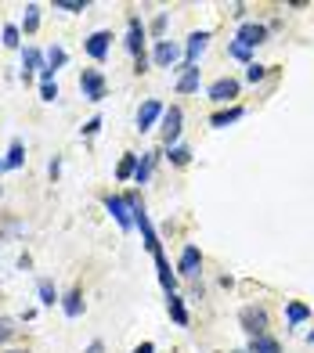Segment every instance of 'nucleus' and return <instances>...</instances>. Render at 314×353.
I'll list each match as a JSON object with an SVG mask.
<instances>
[{"label": "nucleus", "mask_w": 314, "mask_h": 353, "mask_svg": "<svg viewBox=\"0 0 314 353\" xmlns=\"http://www.w3.org/2000/svg\"><path fill=\"white\" fill-rule=\"evenodd\" d=\"M127 51L134 54L137 72H141L145 69V26H141L137 14H130V22H127Z\"/></svg>", "instance_id": "1"}, {"label": "nucleus", "mask_w": 314, "mask_h": 353, "mask_svg": "<svg viewBox=\"0 0 314 353\" xmlns=\"http://www.w3.org/2000/svg\"><path fill=\"white\" fill-rule=\"evenodd\" d=\"M239 321H242V328H246L249 339L268 335V310H264V307H246V310L239 314Z\"/></svg>", "instance_id": "2"}, {"label": "nucleus", "mask_w": 314, "mask_h": 353, "mask_svg": "<svg viewBox=\"0 0 314 353\" xmlns=\"http://www.w3.org/2000/svg\"><path fill=\"white\" fill-rule=\"evenodd\" d=\"M105 210L112 213V220L119 223V231H130L134 228V213H130V202L123 195H105Z\"/></svg>", "instance_id": "3"}, {"label": "nucleus", "mask_w": 314, "mask_h": 353, "mask_svg": "<svg viewBox=\"0 0 314 353\" xmlns=\"http://www.w3.org/2000/svg\"><path fill=\"white\" fill-rule=\"evenodd\" d=\"M181 123H184V112L181 105H170L163 112V141H166V148H174L177 137H181Z\"/></svg>", "instance_id": "4"}, {"label": "nucleus", "mask_w": 314, "mask_h": 353, "mask_svg": "<svg viewBox=\"0 0 314 353\" xmlns=\"http://www.w3.org/2000/svg\"><path fill=\"white\" fill-rule=\"evenodd\" d=\"M80 94L87 101H101L105 98V76L98 72V69H84V76H80Z\"/></svg>", "instance_id": "5"}, {"label": "nucleus", "mask_w": 314, "mask_h": 353, "mask_svg": "<svg viewBox=\"0 0 314 353\" xmlns=\"http://www.w3.org/2000/svg\"><path fill=\"white\" fill-rule=\"evenodd\" d=\"M210 101H217V105H228L231 98H239V79H231V76H221V79H213L210 83Z\"/></svg>", "instance_id": "6"}, {"label": "nucleus", "mask_w": 314, "mask_h": 353, "mask_svg": "<svg viewBox=\"0 0 314 353\" xmlns=\"http://www.w3.org/2000/svg\"><path fill=\"white\" fill-rule=\"evenodd\" d=\"M199 267H202V252H199V245H184L181 256H177V274H181V278H195V274H199Z\"/></svg>", "instance_id": "7"}, {"label": "nucleus", "mask_w": 314, "mask_h": 353, "mask_svg": "<svg viewBox=\"0 0 314 353\" xmlns=\"http://www.w3.org/2000/svg\"><path fill=\"white\" fill-rule=\"evenodd\" d=\"M163 112H166V108H163L159 101H155V98H148L145 105L137 108V119H134V123H137V130H141V134H145V130H152V126L163 119Z\"/></svg>", "instance_id": "8"}, {"label": "nucleus", "mask_w": 314, "mask_h": 353, "mask_svg": "<svg viewBox=\"0 0 314 353\" xmlns=\"http://www.w3.org/2000/svg\"><path fill=\"white\" fill-rule=\"evenodd\" d=\"M177 58H181V47L174 40H159V43H155V51H152V61L159 69H174Z\"/></svg>", "instance_id": "9"}, {"label": "nucleus", "mask_w": 314, "mask_h": 353, "mask_svg": "<svg viewBox=\"0 0 314 353\" xmlns=\"http://www.w3.org/2000/svg\"><path fill=\"white\" fill-rule=\"evenodd\" d=\"M206 47H210V33H206V29H199V33H192V37H188V43H184V65H195V61L202 58V54H206Z\"/></svg>", "instance_id": "10"}, {"label": "nucleus", "mask_w": 314, "mask_h": 353, "mask_svg": "<svg viewBox=\"0 0 314 353\" xmlns=\"http://www.w3.org/2000/svg\"><path fill=\"white\" fill-rule=\"evenodd\" d=\"M108 40H112V33L108 29H94V33L87 37V54L94 58V61H105V54H108Z\"/></svg>", "instance_id": "11"}, {"label": "nucleus", "mask_w": 314, "mask_h": 353, "mask_svg": "<svg viewBox=\"0 0 314 353\" xmlns=\"http://www.w3.org/2000/svg\"><path fill=\"white\" fill-rule=\"evenodd\" d=\"M264 37H268V26H260V22H246L239 33H235V40L239 43H246V47H257V43H264Z\"/></svg>", "instance_id": "12"}, {"label": "nucleus", "mask_w": 314, "mask_h": 353, "mask_svg": "<svg viewBox=\"0 0 314 353\" xmlns=\"http://www.w3.org/2000/svg\"><path fill=\"white\" fill-rule=\"evenodd\" d=\"M202 83L199 65H181V79H177V94H195Z\"/></svg>", "instance_id": "13"}, {"label": "nucleus", "mask_w": 314, "mask_h": 353, "mask_svg": "<svg viewBox=\"0 0 314 353\" xmlns=\"http://www.w3.org/2000/svg\"><path fill=\"white\" fill-rule=\"evenodd\" d=\"M155 270H159V285L166 288V296H174V292H177V274L170 270V263H166V256H163V252L155 256Z\"/></svg>", "instance_id": "14"}, {"label": "nucleus", "mask_w": 314, "mask_h": 353, "mask_svg": "<svg viewBox=\"0 0 314 353\" xmlns=\"http://www.w3.org/2000/svg\"><path fill=\"white\" fill-rule=\"evenodd\" d=\"M242 116H246V112H242L239 105H231V108H221V112H217V116H210V126H213V130H224V126L239 123Z\"/></svg>", "instance_id": "15"}, {"label": "nucleus", "mask_w": 314, "mask_h": 353, "mask_svg": "<svg viewBox=\"0 0 314 353\" xmlns=\"http://www.w3.org/2000/svg\"><path fill=\"white\" fill-rule=\"evenodd\" d=\"M155 170V152H145V155H137V170H134V184H145L148 176Z\"/></svg>", "instance_id": "16"}, {"label": "nucleus", "mask_w": 314, "mask_h": 353, "mask_svg": "<svg viewBox=\"0 0 314 353\" xmlns=\"http://www.w3.org/2000/svg\"><path fill=\"white\" fill-rule=\"evenodd\" d=\"M166 310H170V317H174V325H188V310H184V299L174 292V296H166Z\"/></svg>", "instance_id": "17"}, {"label": "nucleus", "mask_w": 314, "mask_h": 353, "mask_svg": "<svg viewBox=\"0 0 314 353\" xmlns=\"http://www.w3.org/2000/svg\"><path fill=\"white\" fill-rule=\"evenodd\" d=\"M61 310H66V317H80V314H84V296H80V288L66 292V299H61Z\"/></svg>", "instance_id": "18"}, {"label": "nucleus", "mask_w": 314, "mask_h": 353, "mask_svg": "<svg viewBox=\"0 0 314 353\" xmlns=\"http://www.w3.org/2000/svg\"><path fill=\"white\" fill-rule=\"evenodd\" d=\"M246 353H282V346H278V339H271V335H257V339H249Z\"/></svg>", "instance_id": "19"}, {"label": "nucleus", "mask_w": 314, "mask_h": 353, "mask_svg": "<svg viewBox=\"0 0 314 353\" xmlns=\"http://www.w3.org/2000/svg\"><path fill=\"white\" fill-rule=\"evenodd\" d=\"M22 69H26V79H29V72H33V69H40V72L47 69L43 65V54L37 51V47H26V51H22Z\"/></svg>", "instance_id": "20"}, {"label": "nucleus", "mask_w": 314, "mask_h": 353, "mask_svg": "<svg viewBox=\"0 0 314 353\" xmlns=\"http://www.w3.org/2000/svg\"><path fill=\"white\" fill-rule=\"evenodd\" d=\"M307 317H311L307 303H286V321H289V325H304Z\"/></svg>", "instance_id": "21"}, {"label": "nucleus", "mask_w": 314, "mask_h": 353, "mask_svg": "<svg viewBox=\"0 0 314 353\" xmlns=\"http://www.w3.org/2000/svg\"><path fill=\"white\" fill-rule=\"evenodd\" d=\"M22 163H26V148H22V141L14 137V141H11V148H8V170H19Z\"/></svg>", "instance_id": "22"}, {"label": "nucleus", "mask_w": 314, "mask_h": 353, "mask_svg": "<svg viewBox=\"0 0 314 353\" xmlns=\"http://www.w3.org/2000/svg\"><path fill=\"white\" fill-rule=\"evenodd\" d=\"M37 26H40V4H29L26 8V19H22V33H37Z\"/></svg>", "instance_id": "23"}, {"label": "nucleus", "mask_w": 314, "mask_h": 353, "mask_svg": "<svg viewBox=\"0 0 314 353\" xmlns=\"http://www.w3.org/2000/svg\"><path fill=\"white\" fill-rule=\"evenodd\" d=\"M134 170H137V155H123L119 159V166H116V176H119V181H130V176H134Z\"/></svg>", "instance_id": "24"}, {"label": "nucleus", "mask_w": 314, "mask_h": 353, "mask_svg": "<svg viewBox=\"0 0 314 353\" xmlns=\"http://www.w3.org/2000/svg\"><path fill=\"white\" fill-rule=\"evenodd\" d=\"M166 155H170V163H174V166H188V163H192V152H188L184 144H174V148H166Z\"/></svg>", "instance_id": "25"}, {"label": "nucleus", "mask_w": 314, "mask_h": 353, "mask_svg": "<svg viewBox=\"0 0 314 353\" xmlns=\"http://www.w3.org/2000/svg\"><path fill=\"white\" fill-rule=\"evenodd\" d=\"M66 58H69V54H66V47H58V43H55L51 51H47V69H55V72H58L61 65H66Z\"/></svg>", "instance_id": "26"}, {"label": "nucleus", "mask_w": 314, "mask_h": 353, "mask_svg": "<svg viewBox=\"0 0 314 353\" xmlns=\"http://www.w3.org/2000/svg\"><path fill=\"white\" fill-rule=\"evenodd\" d=\"M37 292H40V303H43V307H55V303H58V292H55V285L51 281H40V288H37Z\"/></svg>", "instance_id": "27"}, {"label": "nucleus", "mask_w": 314, "mask_h": 353, "mask_svg": "<svg viewBox=\"0 0 314 353\" xmlns=\"http://www.w3.org/2000/svg\"><path fill=\"white\" fill-rule=\"evenodd\" d=\"M228 54L249 65V54H253V47H246V43H239V40H231V43H228Z\"/></svg>", "instance_id": "28"}, {"label": "nucleus", "mask_w": 314, "mask_h": 353, "mask_svg": "<svg viewBox=\"0 0 314 353\" xmlns=\"http://www.w3.org/2000/svg\"><path fill=\"white\" fill-rule=\"evenodd\" d=\"M87 4L84 0H55V11H69V14H76V11H84Z\"/></svg>", "instance_id": "29"}, {"label": "nucleus", "mask_w": 314, "mask_h": 353, "mask_svg": "<svg viewBox=\"0 0 314 353\" xmlns=\"http://www.w3.org/2000/svg\"><path fill=\"white\" fill-rule=\"evenodd\" d=\"M264 76H268V69L257 65V61H249V65H246V79H249V83H260Z\"/></svg>", "instance_id": "30"}, {"label": "nucleus", "mask_w": 314, "mask_h": 353, "mask_svg": "<svg viewBox=\"0 0 314 353\" xmlns=\"http://www.w3.org/2000/svg\"><path fill=\"white\" fill-rule=\"evenodd\" d=\"M14 332H19V328H14V321L0 317V343H11V339H14Z\"/></svg>", "instance_id": "31"}, {"label": "nucleus", "mask_w": 314, "mask_h": 353, "mask_svg": "<svg viewBox=\"0 0 314 353\" xmlns=\"http://www.w3.org/2000/svg\"><path fill=\"white\" fill-rule=\"evenodd\" d=\"M19 37H22L19 26H4V47H19V43H22Z\"/></svg>", "instance_id": "32"}, {"label": "nucleus", "mask_w": 314, "mask_h": 353, "mask_svg": "<svg viewBox=\"0 0 314 353\" xmlns=\"http://www.w3.org/2000/svg\"><path fill=\"white\" fill-rule=\"evenodd\" d=\"M98 130H101V116H90V119L84 123V130H80V134H84V137H94Z\"/></svg>", "instance_id": "33"}, {"label": "nucleus", "mask_w": 314, "mask_h": 353, "mask_svg": "<svg viewBox=\"0 0 314 353\" xmlns=\"http://www.w3.org/2000/svg\"><path fill=\"white\" fill-rule=\"evenodd\" d=\"M40 98L43 101H58V83H40Z\"/></svg>", "instance_id": "34"}, {"label": "nucleus", "mask_w": 314, "mask_h": 353, "mask_svg": "<svg viewBox=\"0 0 314 353\" xmlns=\"http://www.w3.org/2000/svg\"><path fill=\"white\" fill-rule=\"evenodd\" d=\"M163 29H166V14H155V22H152V33H155V37H163Z\"/></svg>", "instance_id": "35"}, {"label": "nucleus", "mask_w": 314, "mask_h": 353, "mask_svg": "<svg viewBox=\"0 0 314 353\" xmlns=\"http://www.w3.org/2000/svg\"><path fill=\"white\" fill-rule=\"evenodd\" d=\"M134 353H155V343H141V346H134Z\"/></svg>", "instance_id": "36"}, {"label": "nucleus", "mask_w": 314, "mask_h": 353, "mask_svg": "<svg viewBox=\"0 0 314 353\" xmlns=\"http://www.w3.org/2000/svg\"><path fill=\"white\" fill-rule=\"evenodd\" d=\"M101 350H105L101 343H90V346H87V353H101Z\"/></svg>", "instance_id": "37"}, {"label": "nucleus", "mask_w": 314, "mask_h": 353, "mask_svg": "<svg viewBox=\"0 0 314 353\" xmlns=\"http://www.w3.org/2000/svg\"><path fill=\"white\" fill-rule=\"evenodd\" d=\"M307 343H314V328H311V332H307Z\"/></svg>", "instance_id": "38"}, {"label": "nucleus", "mask_w": 314, "mask_h": 353, "mask_svg": "<svg viewBox=\"0 0 314 353\" xmlns=\"http://www.w3.org/2000/svg\"><path fill=\"white\" fill-rule=\"evenodd\" d=\"M0 170H8V159H0Z\"/></svg>", "instance_id": "39"}, {"label": "nucleus", "mask_w": 314, "mask_h": 353, "mask_svg": "<svg viewBox=\"0 0 314 353\" xmlns=\"http://www.w3.org/2000/svg\"><path fill=\"white\" fill-rule=\"evenodd\" d=\"M8 353H26V350H8Z\"/></svg>", "instance_id": "40"}, {"label": "nucleus", "mask_w": 314, "mask_h": 353, "mask_svg": "<svg viewBox=\"0 0 314 353\" xmlns=\"http://www.w3.org/2000/svg\"><path fill=\"white\" fill-rule=\"evenodd\" d=\"M239 353H246V350H239Z\"/></svg>", "instance_id": "41"}]
</instances>
